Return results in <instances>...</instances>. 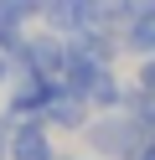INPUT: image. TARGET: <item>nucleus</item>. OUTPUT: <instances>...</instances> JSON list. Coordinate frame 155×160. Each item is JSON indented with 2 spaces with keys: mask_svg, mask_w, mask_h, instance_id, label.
<instances>
[{
  "mask_svg": "<svg viewBox=\"0 0 155 160\" xmlns=\"http://www.w3.org/2000/svg\"><path fill=\"white\" fill-rule=\"evenodd\" d=\"M83 139H88L93 155H109V160H140L145 150H150L155 134L140 124V119H129L124 108H109V114H93V119H88Z\"/></svg>",
  "mask_w": 155,
  "mask_h": 160,
  "instance_id": "f257e3e1",
  "label": "nucleus"
},
{
  "mask_svg": "<svg viewBox=\"0 0 155 160\" xmlns=\"http://www.w3.org/2000/svg\"><path fill=\"white\" fill-rule=\"evenodd\" d=\"M62 67H67V36H57V31H31L26 36V47L16 52V72H41V78H52V83H62Z\"/></svg>",
  "mask_w": 155,
  "mask_h": 160,
  "instance_id": "f03ea898",
  "label": "nucleus"
},
{
  "mask_svg": "<svg viewBox=\"0 0 155 160\" xmlns=\"http://www.w3.org/2000/svg\"><path fill=\"white\" fill-rule=\"evenodd\" d=\"M52 78H41V72H16L10 78V88H5V114L16 119H41L47 114V98H52Z\"/></svg>",
  "mask_w": 155,
  "mask_h": 160,
  "instance_id": "7ed1b4c3",
  "label": "nucleus"
},
{
  "mask_svg": "<svg viewBox=\"0 0 155 160\" xmlns=\"http://www.w3.org/2000/svg\"><path fill=\"white\" fill-rule=\"evenodd\" d=\"M41 26L57 36H83V31H103L98 26V0H47V11H41Z\"/></svg>",
  "mask_w": 155,
  "mask_h": 160,
  "instance_id": "20e7f679",
  "label": "nucleus"
},
{
  "mask_svg": "<svg viewBox=\"0 0 155 160\" xmlns=\"http://www.w3.org/2000/svg\"><path fill=\"white\" fill-rule=\"evenodd\" d=\"M47 119L52 129H67V134H83V129H88V119H93V103L83 93H72L67 83H57L52 88V98H47Z\"/></svg>",
  "mask_w": 155,
  "mask_h": 160,
  "instance_id": "39448f33",
  "label": "nucleus"
},
{
  "mask_svg": "<svg viewBox=\"0 0 155 160\" xmlns=\"http://www.w3.org/2000/svg\"><path fill=\"white\" fill-rule=\"evenodd\" d=\"M10 160H57L47 119H21V124L10 129Z\"/></svg>",
  "mask_w": 155,
  "mask_h": 160,
  "instance_id": "423d86ee",
  "label": "nucleus"
},
{
  "mask_svg": "<svg viewBox=\"0 0 155 160\" xmlns=\"http://www.w3.org/2000/svg\"><path fill=\"white\" fill-rule=\"evenodd\" d=\"M124 52H129V57H155V5L129 21V31H124Z\"/></svg>",
  "mask_w": 155,
  "mask_h": 160,
  "instance_id": "0eeeda50",
  "label": "nucleus"
},
{
  "mask_svg": "<svg viewBox=\"0 0 155 160\" xmlns=\"http://www.w3.org/2000/svg\"><path fill=\"white\" fill-rule=\"evenodd\" d=\"M26 21H21V16L16 11H5V5H0V52H10V57H16L21 52V47H26Z\"/></svg>",
  "mask_w": 155,
  "mask_h": 160,
  "instance_id": "6e6552de",
  "label": "nucleus"
},
{
  "mask_svg": "<svg viewBox=\"0 0 155 160\" xmlns=\"http://www.w3.org/2000/svg\"><path fill=\"white\" fill-rule=\"evenodd\" d=\"M0 5H5V11H16L26 26H31V21H41V11H47V0H0Z\"/></svg>",
  "mask_w": 155,
  "mask_h": 160,
  "instance_id": "1a4fd4ad",
  "label": "nucleus"
},
{
  "mask_svg": "<svg viewBox=\"0 0 155 160\" xmlns=\"http://www.w3.org/2000/svg\"><path fill=\"white\" fill-rule=\"evenodd\" d=\"M134 83L145 93H155V57H134Z\"/></svg>",
  "mask_w": 155,
  "mask_h": 160,
  "instance_id": "9d476101",
  "label": "nucleus"
},
{
  "mask_svg": "<svg viewBox=\"0 0 155 160\" xmlns=\"http://www.w3.org/2000/svg\"><path fill=\"white\" fill-rule=\"evenodd\" d=\"M10 129H16V119L0 108V160H10Z\"/></svg>",
  "mask_w": 155,
  "mask_h": 160,
  "instance_id": "9b49d317",
  "label": "nucleus"
},
{
  "mask_svg": "<svg viewBox=\"0 0 155 160\" xmlns=\"http://www.w3.org/2000/svg\"><path fill=\"white\" fill-rule=\"evenodd\" d=\"M10 78H16V57L0 52V88H10Z\"/></svg>",
  "mask_w": 155,
  "mask_h": 160,
  "instance_id": "f8f14e48",
  "label": "nucleus"
},
{
  "mask_svg": "<svg viewBox=\"0 0 155 160\" xmlns=\"http://www.w3.org/2000/svg\"><path fill=\"white\" fill-rule=\"evenodd\" d=\"M150 5H155V0H134V11H150Z\"/></svg>",
  "mask_w": 155,
  "mask_h": 160,
  "instance_id": "ddd939ff",
  "label": "nucleus"
},
{
  "mask_svg": "<svg viewBox=\"0 0 155 160\" xmlns=\"http://www.w3.org/2000/svg\"><path fill=\"white\" fill-rule=\"evenodd\" d=\"M140 160H155V139H150V150H145V155H140Z\"/></svg>",
  "mask_w": 155,
  "mask_h": 160,
  "instance_id": "4468645a",
  "label": "nucleus"
},
{
  "mask_svg": "<svg viewBox=\"0 0 155 160\" xmlns=\"http://www.w3.org/2000/svg\"><path fill=\"white\" fill-rule=\"evenodd\" d=\"M57 160H78V155H57Z\"/></svg>",
  "mask_w": 155,
  "mask_h": 160,
  "instance_id": "2eb2a0df",
  "label": "nucleus"
}]
</instances>
